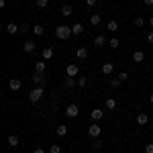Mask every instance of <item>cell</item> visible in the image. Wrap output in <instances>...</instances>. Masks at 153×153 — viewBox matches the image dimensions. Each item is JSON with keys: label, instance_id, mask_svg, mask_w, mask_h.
I'll list each match as a JSON object with an SVG mask.
<instances>
[{"label": "cell", "instance_id": "cell-6", "mask_svg": "<svg viewBox=\"0 0 153 153\" xmlns=\"http://www.w3.org/2000/svg\"><path fill=\"white\" fill-rule=\"evenodd\" d=\"M31 80H33V84H35V86H43V82H45V74H41V71H35Z\"/></svg>", "mask_w": 153, "mask_h": 153}, {"label": "cell", "instance_id": "cell-2", "mask_svg": "<svg viewBox=\"0 0 153 153\" xmlns=\"http://www.w3.org/2000/svg\"><path fill=\"white\" fill-rule=\"evenodd\" d=\"M43 94H45V88H43V86H35V88L29 92V102H39V100L43 98Z\"/></svg>", "mask_w": 153, "mask_h": 153}, {"label": "cell", "instance_id": "cell-25", "mask_svg": "<svg viewBox=\"0 0 153 153\" xmlns=\"http://www.w3.org/2000/svg\"><path fill=\"white\" fill-rule=\"evenodd\" d=\"M33 33H35L37 37H41L45 33V27H43V25H35V27H33Z\"/></svg>", "mask_w": 153, "mask_h": 153}, {"label": "cell", "instance_id": "cell-4", "mask_svg": "<svg viewBox=\"0 0 153 153\" xmlns=\"http://www.w3.org/2000/svg\"><path fill=\"white\" fill-rule=\"evenodd\" d=\"M21 86H23V82H21V78H10V80H8V88H10L12 92L21 90Z\"/></svg>", "mask_w": 153, "mask_h": 153}, {"label": "cell", "instance_id": "cell-8", "mask_svg": "<svg viewBox=\"0 0 153 153\" xmlns=\"http://www.w3.org/2000/svg\"><path fill=\"white\" fill-rule=\"evenodd\" d=\"M6 33H8V35H16V33H21V25L8 23V25H6Z\"/></svg>", "mask_w": 153, "mask_h": 153}, {"label": "cell", "instance_id": "cell-37", "mask_svg": "<svg viewBox=\"0 0 153 153\" xmlns=\"http://www.w3.org/2000/svg\"><path fill=\"white\" fill-rule=\"evenodd\" d=\"M96 2H98V0H86V4H88V6H94Z\"/></svg>", "mask_w": 153, "mask_h": 153}, {"label": "cell", "instance_id": "cell-40", "mask_svg": "<svg viewBox=\"0 0 153 153\" xmlns=\"http://www.w3.org/2000/svg\"><path fill=\"white\" fill-rule=\"evenodd\" d=\"M33 153H45V151H43L41 147H37V149H35V151H33Z\"/></svg>", "mask_w": 153, "mask_h": 153}, {"label": "cell", "instance_id": "cell-1", "mask_svg": "<svg viewBox=\"0 0 153 153\" xmlns=\"http://www.w3.org/2000/svg\"><path fill=\"white\" fill-rule=\"evenodd\" d=\"M71 35H74L71 33V27H68V25H59L57 29H55V37H57L59 41H68Z\"/></svg>", "mask_w": 153, "mask_h": 153}, {"label": "cell", "instance_id": "cell-13", "mask_svg": "<svg viewBox=\"0 0 153 153\" xmlns=\"http://www.w3.org/2000/svg\"><path fill=\"white\" fill-rule=\"evenodd\" d=\"M76 57L82 59V61H84V59H88V49H86V47H78V49H76Z\"/></svg>", "mask_w": 153, "mask_h": 153}, {"label": "cell", "instance_id": "cell-39", "mask_svg": "<svg viewBox=\"0 0 153 153\" xmlns=\"http://www.w3.org/2000/svg\"><path fill=\"white\" fill-rule=\"evenodd\" d=\"M143 4L145 6H153V0H143Z\"/></svg>", "mask_w": 153, "mask_h": 153}, {"label": "cell", "instance_id": "cell-11", "mask_svg": "<svg viewBox=\"0 0 153 153\" xmlns=\"http://www.w3.org/2000/svg\"><path fill=\"white\" fill-rule=\"evenodd\" d=\"M76 86H78V80H76V78H70V76H68V78L63 80V88H68V90L76 88Z\"/></svg>", "mask_w": 153, "mask_h": 153}, {"label": "cell", "instance_id": "cell-22", "mask_svg": "<svg viewBox=\"0 0 153 153\" xmlns=\"http://www.w3.org/2000/svg\"><path fill=\"white\" fill-rule=\"evenodd\" d=\"M104 106H106V110H114V108H117V100H114V98H108L104 102Z\"/></svg>", "mask_w": 153, "mask_h": 153}, {"label": "cell", "instance_id": "cell-12", "mask_svg": "<svg viewBox=\"0 0 153 153\" xmlns=\"http://www.w3.org/2000/svg\"><path fill=\"white\" fill-rule=\"evenodd\" d=\"M35 49H37V45L33 43V41H25V43H23V51H25V53H33Z\"/></svg>", "mask_w": 153, "mask_h": 153}, {"label": "cell", "instance_id": "cell-10", "mask_svg": "<svg viewBox=\"0 0 153 153\" xmlns=\"http://www.w3.org/2000/svg\"><path fill=\"white\" fill-rule=\"evenodd\" d=\"M90 117H92V120H94V123H98V120H102V117H104V110H100V108H94V110L90 112Z\"/></svg>", "mask_w": 153, "mask_h": 153}, {"label": "cell", "instance_id": "cell-21", "mask_svg": "<svg viewBox=\"0 0 153 153\" xmlns=\"http://www.w3.org/2000/svg\"><path fill=\"white\" fill-rule=\"evenodd\" d=\"M133 61H137V63L145 61V53H143V51H135V53H133Z\"/></svg>", "mask_w": 153, "mask_h": 153}, {"label": "cell", "instance_id": "cell-19", "mask_svg": "<svg viewBox=\"0 0 153 153\" xmlns=\"http://www.w3.org/2000/svg\"><path fill=\"white\" fill-rule=\"evenodd\" d=\"M45 70H47V61H37V63H35V71L45 74Z\"/></svg>", "mask_w": 153, "mask_h": 153}, {"label": "cell", "instance_id": "cell-9", "mask_svg": "<svg viewBox=\"0 0 153 153\" xmlns=\"http://www.w3.org/2000/svg\"><path fill=\"white\" fill-rule=\"evenodd\" d=\"M112 71H114V63L112 61H106L104 65H102V74L104 76H112Z\"/></svg>", "mask_w": 153, "mask_h": 153}, {"label": "cell", "instance_id": "cell-33", "mask_svg": "<svg viewBox=\"0 0 153 153\" xmlns=\"http://www.w3.org/2000/svg\"><path fill=\"white\" fill-rule=\"evenodd\" d=\"M118 80H120V82H127V80H129V74H127V71H120V74H118Z\"/></svg>", "mask_w": 153, "mask_h": 153}, {"label": "cell", "instance_id": "cell-30", "mask_svg": "<svg viewBox=\"0 0 153 153\" xmlns=\"http://www.w3.org/2000/svg\"><path fill=\"white\" fill-rule=\"evenodd\" d=\"M108 45H110V49H117L118 45H120V41H118V39H114V37H112V39H110V41H108Z\"/></svg>", "mask_w": 153, "mask_h": 153}, {"label": "cell", "instance_id": "cell-18", "mask_svg": "<svg viewBox=\"0 0 153 153\" xmlns=\"http://www.w3.org/2000/svg\"><path fill=\"white\" fill-rule=\"evenodd\" d=\"M41 55H43V61H49V59L53 57V49H51V47H45Z\"/></svg>", "mask_w": 153, "mask_h": 153}, {"label": "cell", "instance_id": "cell-15", "mask_svg": "<svg viewBox=\"0 0 153 153\" xmlns=\"http://www.w3.org/2000/svg\"><path fill=\"white\" fill-rule=\"evenodd\" d=\"M104 45H106V37L104 35H98L94 39V47H104Z\"/></svg>", "mask_w": 153, "mask_h": 153}, {"label": "cell", "instance_id": "cell-41", "mask_svg": "<svg viewBox=\"0 0 153 153\" xmlns=\"http://www.w3.org/2000/svg\"><path fill=\"white\" fill-rule=\"evenodd\" d=\"M149 27H151V29H153V16H151V19H149Z\"/></svg>", "mask_w": 153, "mask_h": 153}, {"label": "cell", "instance_id": "cell-31", "mask_svg": "<svg viewBox=\"0 0 153 153\" xmlns=\"http://www.w3.org/2000/svg\"><path fill=\"white\" fill-rule=\"evenodd\" d=\"M135 27H139V29L145 27V19H143V16H137V19H135Z\"/></svg>", "mask_w": 153, "mask_h": 153}, {"label": "cell", "instance_id": "cell-3", "mask_svg": "<svg viewBox=\"0 0 153 153\" xmlns=\"http://www.w3.org/2000/svg\"><path fill=\"white\" fill-rule=\"evenodd\" d=\"M78 114H80V108H78V104H68V106H65V117L76 118Z\"/></svg>", "mask_w": 153, "mask_h": 153}, {"label": "cell", "instance_id": "cell-5", "mask_svg": "<svg viewBox=\"0 0 153 153\" xmlns=\"http://www.w3.org/2000/svg\"><path fill=\"white\" fill-rule=\"evenodd\" d=\"M100 133H102V129H100L96 123L92 125V127H88V135H90L92 139H98V137H100Z\"/></svg>", "mask_w": 153, "mask_h": 153}, {"label": "cell", "instance_id": "cell-14", "mask_svg": "<svg viewBox=\"0 0 153 153\" xmlns=\"http://www.w3.org/2000/svg\"><path fill=\"white\" fill-rule=\"evenodd\" d=\"M71 33H74V35H82L84 33V25L82 23H74L71 25Z\"/></svg>", "mask_w": 153, "mask_h": 153}, {"label": "cell", "instance_id": "cell-28", "mask_svg": "<svg viewBox=\"0 0 153 153\" xmlns=\"http://www.w3.org/2000/svg\"><path fill=\"white\" fill-rule=\"evenodd\" d=\"M49 153H61V145H57V143H53V145L49 147Z\"/></svg>", "mask_w": 153, "mask_h": 153}, {"label": "cell", "instance_id": "cell-24", "mask_svg": "<svg viewBox=\"0 0 153 153\" xmlns=\"http://www.w3.org/2000/svg\"><path fill=\"white\" fill-rule=\"evenodd\" d=\"M6 143H8L10 147H16V145H19V137H16V135H8V139H6Z\"/></svg>", "mask_w": 153, "mask_h": 153}, {"label": "cell", "instance_id": "cell-42", "mask_svg": "<svg viewBox=\"0 0 153 153\" xmlns=\"http://www.w3.org/2000/svg\"><path fill=\"white\" fill-rule=\"evenodd\" d=\"M149 102H151V104H153V92H151V94H149Z\"/></svg>", "mask_w": 153, "mask_h": 153}, {"label": "cell", "instance_id": "cell-32", "mask_svg": "<svg viewBox=\"0 0 153 153\" xmlns=\"http://www.w3.org/2000/svg\"><path fill=\"white\" fill-rule=\"evenodd\" d=\"M29 31H33V27H29L27 23H23V25H21V33H29Z\"/></svg>", "mask_w": 153, "mask_h": 153}, {"label": "cell", "instance_id": "cell-17", "mask_svg": "<svg viewBox=\"0 0 153 153\" xmlns=\"http://www.w3.org/2000/svg\"><path fill=\"white\" fill-rule=\"evenodd\" d=\"M137 123H139L141 127H145V125L149 123V117H147L145 112H141V114H137Z\"/></svg>", "mask_w": 153, "mask_h": 153}, {"label": "cell", "instance_id": "cell-34", "mask_svg": "<svg viewBox=\"0 0 153 153\" xmlns=\"http://www.w3.org/2000/svg\"><path fill=\"white\" fill-rule=\"evenodd\" d=\"M92 145H94V149H102V139H100V137H98V139H94V143H92Z\"/></svg>", "mask_w": 153, "mask_h": 153}, {"label": "cell", "instance_id": "cell-7", "mask_svg": "<svg viewBox=\"0 0 153 153\" xmlns=\"http://www.w3.org/2000/svg\"><path fill=\"white\" fill-rule=\"evenodd\" d=\"M78 63H70V65H68V68H65V74H68V76H70V78H76V76H78Z\"/></svg>", "mask_w": 153, "mask_h": 153}, {"label": "cell", "instance_id": "cell-16", "mask_svg": "<svg viewBox=\"0 0 153 153\" xmlns=\"http://www.w3.org/2000/svg\"><path fill=\"white\" fill-rule=\"evenodd\" d=\"M100 23H102V19H100V14H98V12H94V14L90 16V25H92V27H98Z\"/></svg>", "mask_w": 153, "mask_h": 153}, {"label": "cell", "instance_id": "cell-36", "mask_svg": "<svg viewBox=\"0 0 153 153\" xmlns=\"http://www.w3.org/2000/svg\"><path fill=\"white\" fill-rule=\"evenodd\" d=\"M145 153H153V143H147L145 145Z\"/></svg>", "mask_w": 153, "mask_h": 153}, {"label": "cell", "instance_id": "cell-23", "mask_svg": "<svg viewBox=\"0 0 153 153\" xmlns=\"http://www.w3.org/2000/svg\"><path fill=\"white\" fill-rule=\"evenodd\" d=\"M106 29H110V33H114V31H118V23L114 21V19H110L108 25H106Z\"/></svg>", "mask_w": 153, "mask_h": 153}, {"label": "cell", "instance_id": "cell-27", "mask_svg": "<svg viewBox=\"0 0 153 153\" xmlns=\"http://www.w3.org/2000/svg\"><path fill=\"white\" fill-rule=\"evenodd\" d=\"M108 86H110V88H112V90H117L118 86H120V80H118V78H112V80H110V82H108Z\"/></svg>", "mask_w": 153, "mask_h": 153}, {"label": "cell", "instance_id": "cell-26", "mask_svg": "<svg viewBox=\"0 0 153 153\" xmlns=\"http://www.w3.org/2000/svg\"><path fill=\"white\" fill-rule=\"evenodd\" d=\"M55 133H57L59 137H65V135H68V127H65V125H59L57 129H55Z\"/></svg>", "mask_w": 153, "mask_h": 153}, {"label": "cell", "instance_id": "cell-29", "mask_svg": "<svg viewBox=\"0 0 153 153\" xmlns=\"http://www.w3.org/2000/svg\"><path fill=\"white\" fill-rule=\"evenodd\" d=\"M35 4H37V8H47L49 0H35Z\"/></svg>", "mask_w": 153, "mask_h": 153}, {"label": "cell", "instance_id": "cell-38", "mask_svg": "<svg viewBox=\"0 0 153 153\" xmlns=\"http://www.w3.org/2000/svg\"><path fill=\"white\" fill-rule=\"evenodd\" d=\"M147 41H149V43H151V45H153V31H151V33H149V35H147Z\"/></svg>", "mask_w": 153, "mask_h": 153}, {"label": "cell", "instance_id": "cell-35", "mask_svg": "<svg viewBox=\"0 0 153 153\" xmlns=\"http://www.w3.org/2000/svg\"><path fill=\"white\" fill-rule=\"evenodd\" d=\"M86 84H88V80H86V78H78V86H80V88H84Z\"/></svg>", "mask_w": 153, "mask_h": 153}, {"label": "cell", "instance_id": "cell-20", "mask_svg": "<svg viewBox=\"0 0 153 153\" xmlns=\"http://www.w3.org/2000/svg\"><path fill=\"white\" fill-rule=\"evenodd\" d=\"M61 14H63V16H71V14H74V8H71L70 4H63V6H61Z\"/></svg>", "mask_w": 153, "mask_h": 153}]
</instances>
